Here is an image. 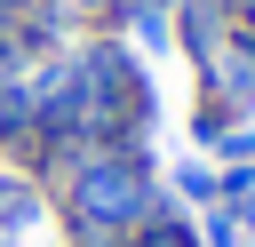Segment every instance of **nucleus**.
<instances>
[{"label": "nucleus", "instance_id": "obj_1", "mask_svg": "<svg viewBox=\"0 0 255 247\" xmlns=\"http://www.w3.org/2000/svg\"><path fill=\"white\" fill-rule=\"evenodd\" d=\"M48 207L64 215V231H112V239H135L167 199V183L151 175V151L143 143H88L56 183H48Z\"/></svg>", "mask_w": 255, "mask_h": 247}, {"label": "nucleus", "instance_id": "obj_2", "mask_svg": "<svg viewBox=\"0 0 255 247\" xmlns=\"http://www.w3.org/2000/svg\"><path fill=\"white\" fill-rule=\"evenodd\" d=\"M72 56H80V135L88 143H143L151 135L143 56L120 32H88V40H72Z\"/></svg>", "mask_w": 255, "mask_h": 247}, {"label": "nucleus", "instance_id": "obj_3", "mask_svg": "<svg viewBox=\"0 0 255 247\" xmlns=\"http://www.w3.org/2000/svg\"><path fill=\"white\" fill-rule=\"evenodd\" d=\"M199 96L231 104L239 120H255V32H223V48L199 64Z\"/></svg>", "mask_w": 255, "mask_h": 247}, {"label": "nucleus", "instance_id": "obj_4", "mask_svg": "<svg viewBox=\"0 0 255 247\" xmlns=\"http://www.w3.org/2000/svg\"><path fill=\"white\" fill-rule=\"evenodd\" d=\"M104 32H135V48H159V56H167V48H175V8H167V0H120Z\"/></svg>", "mask_w": 255, "mask_h": 247}, {"label": "nucleus", "instance_id": "obj_5", "mask_svg": "<svg viewBox=\"0 0 255 247\" xmlns=\"http://www.w3.org/2000/svg\"><path fill=\"white\" fill-rule=\"evenodd\" d=\"M223 32H231V8H175V48L191 64H207L223 48Z\"/></svg>", "mask_w": 255, "mask_h": 247}, {"label": "nucleus", "instance_id": "obj_6", "mask_svg": "<svg viewBox=\"0 0 255 247\" xmlns=\"http://www.w3.org/2000/svg\"><path fill=\"white\" fill-rule=\"evenodd\" d=\"M167 199H175V207H191V215H199V207H215V199H223V175H215V159H207V151H199V159H175V175H167Z\"/></svg>", "mask_w": 255, "mask_h": 247}, {"label": "nucleus", "instance_id": "obj_7", "mask_svg": "<svg viewBox=\"0 0 255 247\" xmlns=\"http://www.w3.org/2000/svg\"><path fill=\"white\" fill-rule=\"evenodd\" d=\"M128 247H199V223H191L183 207H159V215H151V223H143Z\"/></svg>", "mask_w": 255, "mask_h": 247}, {"label": "nucleus", "instance_id": "obj_8", "mask_svg": "<svg viewBox=\"0 0 255 247\" xmlns=\"http://www.w3.org/2000/svg\"><path fill=\"white\" fill-rule=\"evenodd\" d=\"M207 159H215V167H255V127H247V120L223 127V135L207 143Z\"/></svg>", "mask_w": 255, "mask_h": 247}, {"label": "nucleus", "instance_id": "obj_9", "mask_svg": "<svg viewBox=\"0 0 255 247\" xmlns=\"http://www.w3.org/2000/svg\"><path fill=\"white\" fill-rule=\"evenodd\" d=\"M223 207H231V215H239V231H247V239H255V183H247V191H239V199H223Z\"/></svg>", "mask_w": 255, "mask_h": 247}, {"label": "nucleus", "instance_id": "obj_10", "mask_svg": "<svg viewBox=\"0 0 255 247\" xmlns=\"http://www.w3.org/2000/svg\"><path fill=\"white\" fill-rule=\"evenodd\" d=\"M167 8H231V0H167Z\"/></svg>", "mask_w": 255, "mask_h": 247}, {"label": "nucleus", "instance_id": "obj_11", "mask_svg": "<svg viewBox=\"0 0 255 247\" xmlns=\"http://www.w3.org/2000/svg\"><path fill=\"white\" fill-rule=\"evenodd\" d=\"M0 247H24V239H0Z\"/></svg>", "mask_w": 255, "mask_h": 247}]
</instances>
